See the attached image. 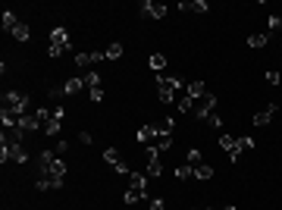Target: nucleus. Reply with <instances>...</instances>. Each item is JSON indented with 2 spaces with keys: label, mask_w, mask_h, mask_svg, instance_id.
Wrapping results in <instances>:
<instances>
[{
  "label": "nucleus",
  "mask_w": 282,
  "mask_h": 210,
  "mask_svg": "<svg viewBox=\"0 0 282 210\" xmlns=\"http://www.w3.org/2000/svg\"><path fill=\"white\" fill-rule=\"evenodd\" d=\"M29 104H31V100H29L25 91H6V94H3V110L13 113L16 120H19L22 113H29Z\"/></svg>",
  "instance_id": "f257e3e1"
},
{
  "label": "nucleus",
  "mask_w": 282,
  "mask_h": 210,
  "mask_svg": "<svg viewBox=\"0 0 282 210\" xmlns=\"http://www.w3.org/2000/svg\"><path fill=\"white\" fill-rule=\"evenodd\" d=\"M22 138H25V132L19 125H6L0 132V148H16V145H22Z\"/></svg>",
  "instance_id": "f03ea898"
},
{
  "label": "nucleus",
  "mask_w": 282,
  "mask_h": 210,
  "mask_svg": "<svg viewBox=\"0 0 282 210\" xmlns=\"http://www.w3.org/2000/svg\"><path fill=\"white\" fill-rule=\"evenodd\" d=\"M219 148H223L226 154H229V160H232V163H235V160H242V154H245L235 135H219Z\"/></svg>",
  "instance_id": "7ed1b4c3"
},
{
  "label": "nucleus",
  "mask_w": 282,
  "mask_h": 210,
  "mask_svg": "<svg viewBox=\"0 0 282 210\" xmlns=\"http://www.w3.org/2000/svg\"><path fill=\"white\" fill-rule=\"evenodd\" d=\"M0 160H13V163H29L31 157H29V150H25L22 145H16V148H0Z\"/></svg>",
  "instance_id": "20e7f679"
},
{
  "label": "nucleus",
  "mask_w": 282,
  "mask_h": 210,
  "mask_svg": "<svg viewBox=\"0 0 282 210\" xmlns=\"http://www.w3.org/2000/svg\"><path fill=\"white\" fill-rule=\"evenodd\" d=\"M16 125H19L25 135H29V132H41V129H44V122L38 120V113H35V110H31V113H22L19 120H16Z\"/></svg>",
  "instance_id": "39448f33"
},
{
  "label": "nucleus",
  "mask_w": 282,
  "mask_h": 210,
  "mask_svg": "<svg viewBox=\"0 0 282 210\" xmlns=\"http://www.w3.org/2000/svg\"><path fill=\"white\" fill-rule=\"evenodd\" d=\"M138 13L144 16V19H163V16H166V6H163V3H154V0H144V3L138 6Z\"/></svg>",
  "instance_id": "423d86ee"
},
{
  "label": "nucleus",
  "mask_w": 282,
  "mask_h": 210,
  "mask_svg": "<svg viewBox=\"0 0 282 210\" xmlns=\"http://www.w3.org/2000/svg\"><path fill=\"white\" fill-rule=\"evenodd\" d=\"M50 47H63V50H72V44H69V31H66L63 25H57V29L50 31Z\"/></svg>",
  "instance_id": "0eeeda50"
},
{
  "label": "nucleus",
  "mask_w": 282,
  "mask_h": 210,
  "mask_svg": "<svg viewBox=\"0 0 282 210\" xmlns=\"http://www.w3.org/2000/svg\"><path fill=\"white\" fill-rule=\"evenodd\" d=\"M176 110L179 113H191L194 110V97H188V91H176Z\"/></svg>",
  "instance_id": "6e6552de"
},
{
  "label": "nucleus",
  "mask_w": 282,
  "mask_h": 210,
  "mask_svg": "<svg viewBox=\"0 0 282 210\" xmlns=\"http://www.w3.org/2000/svg\"><path fill=\"white\" fill-rule=\"evenodd\" d=\"M135 138H138L141 141V145H154V141H157V125H154V122H148V125H141V129H138V135H135Z\"/></svg>",
  "instance_id": "1a4fd4ad"
},
{
  "label": "nucleus",
  "mask_w": 282,
  "mask_h": 210,
  "mask_svg": "<svg viewBox=\"0 0 282 210\" xmlns=\"http://www.w3.org/2000/svg\"><path fill=\"white\" fill-rule=\"evenodd\" d=\"M276 110H279L276 104H270V107H263V110H257V113H254V125H270L273 116H276Z\"/></svg>",
  "instance_id": "9d476101"
},
{
  "label": "nucleus",
  "mask_w": 282,
  "mask_h": 210,
  "mask_svg": "<svg viewBox=\"0 0 282 210\" xmlns=\"http://www.w3.org/2000/svg\"><path fill=\"white\" fill-rule=\"evenodd\" d=\"M185 91H188V97H194V100H201L204 94H207V85H204V82H201V79H194V82H188V88H185Z\"/></svg>",
  "instance_id": "9b49d317"
},
{
  "label": "nucleus",
  "mask_w": 282,
  "mask_h": 210,
  "mask_svg": "<svg viewBox=\"0 0 282 210\" xmlns=\"http://www.w3.org/2000/svg\"><path fill=\"white\" fill-rule=\"evenodd\" d=\"M144 176H148V179H160V176H163V163H160V157L148 160V166H144Z\"/></svg>",
  "instance_id": "f8f14e48"
},
{
  "label": "nucleus",
  "mask_w": 282,
  "mask_h": 210,
  "mask_svg": "<svg viewBox=\"0 0 282 210\" xmlns=\"http://www.w3.org/2000/svg\"><path fill=\"white\" fill-rule=\"evenodd\" d=\"M267 41H270V35H267V31H254V35H248V47L260 50V47H267Z\"/></svg>",
  "instance_id": "ddd939ff"
},
{
  "label": "nucleus",
  "mask_w": 282,
  "mask_h": 210,
  "mask_svg": "<svg viewBox=\"0 0 282 210\" xmlns=\"http://www.w3.org/2000/svg\"><path fill=\"white\" fill-rule=\"evenodd\" d=\"M82 88H85V79H82V75H75V79H66V82H63V91H66V94H79Z\"/></svg>",
  "instance_id": "4468645a"
},
{
  "label": "nucleus",
  "mask_w": 282,
  "mask_h": 210,
  "mask_svg": "<svg viewBox=\"0 0 282 210\" xmlns=\"http://www.w3.org/2000/svg\"><path fill=\"white\" fill-rule=\"evenodd\" d=\"M60 132H63V120H57V116H50V120L44 122V135H50V138H57Z\"/></svg>",
  "instance_id": "2eb2a0df"
},
{
  "label": "nucleus",
  "mask_w": 282,
  "mask_h": 210,
  "mask_svg": "<svg viewBox=\"0 0 282 210\" xmlns=\"http://www.w3.org/2000/svg\"><path fill=\"white\" fill-rule=\"evenodd\" d=\"M10 35H13L16 41H29V38H31V25H29V22H19V25L10 31Z\"/></svg>",
  "instance_id": "dca6fc26"
},
{
  "label": "nucleus",
  "mask_w": 282,
  "mask_h": 210,
  "mask_svg": "<svg viewBox=\"0 0 282 210\" xmlns=\"http://www.w3.org/2000/svg\"><path fill=\"white\" fill-rule=\"evenodd\" d=\"M144 195H148V188L129 185V191H125V204H138V201H144Z\"/></svg>",
  "instance_id": "f3484780"
},
{
  "label": "nucleus",
  "mask_w": 282,
  "mask_h": 210,
  "mask_svg": "<svg viewBox=\"0 0 282 210\" xmlns=\"http://www.w3.org/2000/svg\"><path fill=\"white\" fill-rule=\"evenodd\" d=\"M194 179H198V182H210V179H213V166H210V163L194 166Z\"/></svg>",
  "instance_id": "a211bd4d"
},
{
  "label": "nucleus",
  "mask_w": 282,
  "mask_h": 210,
  "mask_svg": "<svg viewBox=\"0 0 282 210\" xmlns=\"http://www.w3.org/2000/svg\"><path fill=\"white\" fill-rule=\"evenodd\" d=\"M154 148H157V150H169V148H173V135H169V132H157Z\"/></svg>",
  "instance_id": "6ab92c4d"
},
{
  "label": "nucleus",
  "mask_w": 282,
  "mask_h": 210,
  "mask_svg": "<svg viewBox=\"0 0 282 210\" xmlns=\"http://www.w3.org/2000/svg\"><path fill=\"white\" fill-rule=\"evenodd\" d=\"M185 163H188V166H201V163H204V150H201V148H191V150L185 154Z\"/></svg>",
  "instance_id": "aec40b11"
},
{
  "label": "nucleus",
  "mask_w": 282,
  "mask_h": 210,
  "mask_svg": "<svg viewBox=\"0 0 282 210\" xmlns=\"http://www.w3.org/2000/svg\"><path fill=\"white\" fill-rule=\"evenodd\" d=\"M148 66H151L154 72H163V69H166V57H163V54H151Z\"/></svg>",
  "instance_id": "412c9836"
},
{
  "label": "nucleus",
  "mask_w": 282,
  "mask_h": 210,
  "mask_svg": "<svg viewBox=\"0 0 282 210\" xmlns=\"http://www.w3.org/2000/svg\"><path fill=\"white\" fill-rule=\"evenodd\" d=\"M191 176H194V166H188L185 160H182V163H179V166H176V179H179V182H185V179H191Z\"/></svg>",
  "instance_id": "4be33fe9"
},
{
  "label": "nucleus",
  "mask_w": 282,
  "mask_h": 210,
  "mask_svg": "<svg viewBox=\"0 0 282 210\" xmlns=\"http://www.w3.org/2000/svg\"><path fill=\"white\" fill-rule=\"evenodd\" d=\"M104 160H107V166H116L123 157H119V148H104Z\"/></svg>",
  "instance_id": "5701e85b"
},
{
  "label": "nucleus",
  "mask_w": 282,
  "mask_h": 210,
  "mask_svg": "<svg viewBox=\"0 0 282 210\" xmlns=\"http://www.w3.org/2000/svg\"><path fill=\"white\" fill-rule=\"evenodd\" d=\"M82 79H85V88H88V91H91V88H104V85H100V75H97V72H85Z\"/></svg>",
  "instance_id": "b1692460"
},
{
  "label": "nucleus",
  "mask_w": 282,
  "mask_h": 210,
  "mask_svg": "<svg viewBox=\"0 0 282 210\" xmlns=\"http://www.w3.org/2000/svg\"><path fill=\"white\" fill-rule=\"evenodd\" d=\"M79 69H88V66H94V57L91 54H75V60H72Z\"/></svg>",
  "instance_id": "393cba45"
},
{
  "label": "nucleus",
  "mask_w": 282,
  "mask_h": 210,
  "mask_svg": "<svg viewBox=\"0 0 282 210\" xmlns=\"http://www.w3.org/2000/svg\"><path fill=\"white\" fill-rule=\"evenodd\" d=\"M16 25H19V19H16V13H13V10H3V29H6V31H13Z\"/></svg>",
  "instance_id": "a878e982"
},
{
  "label": "nucleus",
  "mask_w": 282,
  "mask_h": 210,
  "mask_svg": "<svg viewBox=\"0 0 282 210\" xmlns=\"http://www.w3.org/2000/svg\"><path fill=\"white\" fill-rule=\"evenodd\" d=\"M129 185H135V188H148V176H144V173H132V176H129Z\"/></svg>",
  "instance_id": "bb28decb"
},
{
  "label": "nucleus",
  "mask_w": 282,
  "mask_h": 210,
  "mask_svg": "<svg viewBox=\"0 0 282 210\" xmlns=\"http://www.w3.org/2000/svg\"><path fill=\"white\" fill-rule=\"evenodd\" d=\"M123 50H125V47L119 44V41H113V44L107 47V57H110V60H119V57H123Z\"/></svg>",
  "instance_id": "cd10ccee"
},
{
  "label": "nucleus",
  "mask_w": 282,
  "mask_h": 210,
  "mask_svg": "<svg viewBox=\"0 0 282 210\" xmlns=\"http://www.w3.org/2000/svg\"><path fill=\"white\" fill-rule=\"evenodd\" d=\"M207 125H210V129H223V116H219V113H210V116H207Z\"/></svg>",
  "instance_id": "c85d7f7f"
},
{
  "label": "nucleus",
  "mask_w": 282,
  "mask_h": 210,
  "mask_svg": "<svg viewBox=\"0 0 282 210\" xmlns=\"http://www.w3.org/2000/svg\"><path fill=\"white\" fill-rule=\"evenodd\" d=\"M63 94H66V91H63V85H57V88H47V97H50V100H60Z\"/></svg>",
  "instance_id": "c756f323"
},
{
  "label": "nucleus",
  "mask_w": 282,
  "mask_h": 210,
  "mask_svg": "<svg viewBox=\"0 0 282 210\" xmlns=\"http://www.w3.org/2000/svg\"><path fill=\"white\" fill-rule=\"evenodd\" d=\"M267 25H270V31H279V29H282V16H276V13H273Z\"/></svg>",
  "instance_id": "7c9ffc66"
},
{
  "label": "nucleus",
  "mask_w": 282,
  "mask_h": 210,
  "mask_svg": "<svg viewBox=\"0 0 282 210\" xmlns=\"http://www.w3.org/2000/svg\"><path fill=\"white\" fill-rule=\"evenodd\" d=\"M63 54H66L63 47H47V57H50V60H60V57H63Z\"/></svg>",
  "instance_id": "2f4dec72"
},
{
  "label": "nucleus",
  "mask_w": 282,
  "mask_h": 210,
  "mask_svg": "<svg viewBox=\"0 0 282 210\" xmlns=\"http://www.w3.org/2000/svg\"><path fill=\"white\" fill-rule=\"evenodd\" d=\"M267 82H270V85H279V82H282V75H279L276 69H270V72H267Z\"/></svg>",
  "instance_id": "473e14b6"
},
{
  "label": "nucleus",
  "mask_w": 282,
  "mask_h": 210,
  "mask_svg": "<svg viewBox=\"0 0 282 210\" xmlns=\"http://www.w3.org/2000/svg\"><path fill=\"white\" fill-rule=\"evenodd\" d=\"M238 145H242V150H251V148H254V138H248V135H242V138H238Z\"/></svg>",
  "instance_id": "72a5a7b5"
},
{
  "label": "nucleus",
  "mask_w": 282,
  "mask_h": 210,
  "mask_svg": "<svg viewBox=\"0 0 282 210\" xmlns=\"http://www.w3.org/2000/svg\"><path fill=\"white\" fill-rule=\"evenodd\" d=\"M88 94H91V100H94V104H97V100H104V88H91Z\"/></svg>",
  "instance_id": "f704fd0d"
},
{
  "label": "nucleus",
  "mask_w": 282,
  "mask_h": 210,
  "mask_svg": "<svg viewBox=\"0 0 282 210\" xmlns=\"http://www.w3.org/2000/svg\"><path fill=\"white\" fill-rule=\"evenodd\" d=\"M163 207H166V201H163V198H154L148 210H163Z\"/></svg>",
  "instance_id": "c9c22d12"
},
{
  "label": "nucleus",
  "mask_w": 282,
  "mask_h": 210,
  "mask_svg": "<svg viewBox=\"0 0 282 210\" xmlns=\"http://www.w3.org/2000/svg\"><path fill=\"white\" fill-rule=\"evenodd\" d=\"M66 150H69V141H63V138H60V141H57V154H60V157H63V154H66Z\"/></svg>",
  "instance_id": "e433bc0d"
},
{
  "label": "nucleus",
  "mask_w": 282,
  "mask_h": 210,
  "mask_svg": "<svg viewBox=\"0 0 282 210\" xmlns=\"http://www.w3.org/2000/svg\"><path fill=\"white\" fill-rule=\"evenodd\" d=\"M223 210H235V207H223Z\"/></svg>",
  "instance_id": "4c0bfd02"
}]
</instances>
